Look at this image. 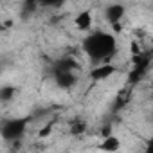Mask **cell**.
I'll list each match as a JSON object with an SVG mask.
<instances>
[{
    "instance_id": "obj_2",
    "label": "cell",
    "mask_w": 153,
    "mask_h": 153,
    "mask_svg": "<svg viewBox=\"0 0 153 153\" xmlns=\"http://www.w3.org/2000/svg\"><path fill=\"white\" fill-rule=\"evenodd\" d=\"M27 117H11V119H4L2 123V137L7 142H18L25 131H27Z\"/></svg>"
},
{
    "instance_id": "obj_4",
    "label": "cell",
    "mask_w": 153,
    "mask_h": 153,
    "mask_svg": "<svg viewBox=\"0 0 153 153\" xmlns=\"http://www.w3.org/2000/svg\"><path fill=\"white\" fill-rule=\"evenodd\" d=\"M72 24H74V27L78 29V31H81V33H92L94 29V13L90 11V9H81V11H78L76 13V16L72 18Z\"/></svg>"
},
{
    "instance_id": "obj_5",
    "label": "cell",
    "mask_w": 153,
    "mask_h": 153,
    "mask_svg": "<svg viewBox=\"0 0 153 153\" xmlns=\"http://www.w3.org/2000/svg\"><path fill=\"white\" fill-rule=\"evenodd\" d=\"M99 151L103 153H119L123 149V140L119 135L112 133V135H106V137H101L99 140Z\"/></svg>"
},
{
    "instance_id": "obj_3",
    "label": "cell",
    "mask_w": 153,
    "mask_h": 153,
    "mask_svg": "<svg viewBox=\"0 0 153 153\" xmlns=\"http://www.w3.org/2000/svg\"><path fill=\"white\" fill-rule=\"evenodd\" d=\"M117 74V65L115 63H103V65H96L90 68L88 76L90 79L96 83H106L108 79H112Z\"/></svg>"
},
{
    "instance_id": "obj_1",
    "label": "cell",
    "mask_w": 153,
    "mask_h": 153,
    "mask_svg": "<svg viewBox=\"0 0 153 153\" xmlns=\"http://www.w3.org/2000/svg\"><path fill=\"white\" fill-rule=\"evenodd\" d=\"M83 52L88 56V61H92V67L114 63L117 56V38L106 29L92 31L83 40Z\"/></svg>"
}]
</instances>
